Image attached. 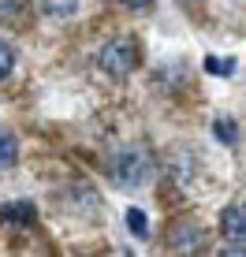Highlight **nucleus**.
<instances>
[{
  "instance_id": "f257e3e1",
  "label": "nucleus",
  "mask_w": 246,
  "mask_h": 257,
  "mask_svg": "<svg viewBox=\"0 0 246 257\" xmlns=\"http://www.w3.org/2000/svg\"><path fill=\"white\" fill-rule=\"evenodd\" d=\"M146 175H149V157H146L142 146H127L112 157V179H116V187L138 190L146 183Z\"/></svg>"
},
{
  "instance_id": "f03ea898",
  "label": "nucleus",
  "mask_w": 246,
  "mask_h": 257,
  "mask_svg": "<svg viewBox=\"0 0 246 257\" xmlns=\"http://www.w3.org/2000/svg\"><path fill=\"white\" fill-rule=\"evenodd\" d=\"M135 64H138V45H135V38H112L108 45L101 49V67L108 71V75H127Z\"/></svg>"
},
{
  "instance_id": "7ed1b4c3",
  "label": "nucleus",
  "mask_w": 246,
  "mask_h": 257,
  "mask_svg": "<svg viewBox=\"0 0 246 257\" xmlns=\"http://www.w3.org/2000/svg\"><path fill=\"white\" fill-rule=\"evenodd\" d=\"M224 235L231 242H246V205H231L224 212Z\"/></svg>"
},
{
  "instance_id": "20e7f679",
  "label": "nucleus",
  "mask_w": 246,
  "mask_h": 257,
  "mask_svg": "<svg viewBox=\"0 0 246 257\" xmlns=\"http://www.w3.org/2000/svg\"><path fill=\"white\" fill-rule=\"evenodd\" d=\"M172 250H198V227L190 224H175L172 227Z\"/></svg>"
},
{
  "instance_id": "39448f33",
  "label": "nucleus",
  "mask_w": 246,
  "mask_h": 257,
  "mask_svg": "<svg viewBox=\"0 0 246 257\" xmlns=\"http://www.w3.org/2000/svg\"><path fill=\"white\" fill-rule=\"evenodd\" d=\"M0 220H8V224H30V220H34V205H30V201L4 205V209H0Z\"/></svg>"
},
{
  "instance_id": "423d86ee",
  "label": "nucleus",
  "mask_w": 246,
  "mask_h": 257,
  "mask_svg": "<svg viewBox=\"0 0 246 257\" xmlns=\"http://www.w3.org/2000/svg\"><path fill=\"white\" fill-rule=\"evenodd\" d=\"M15 153H19V146H15V138H12V135H0V172L15 164Z\"/></svg>"
},
{
  "instance_id": "0eeeda50",
  "label": "nucleus",
  "mask_w": 246,
  "mask_h": 257,
  "mask_svg": "<svg viewBox=\"0 0 246 257\" xmlns=\"http://www.w3.org/2000/svg\"><path fill=\"white\" fill-rule=\"evenodd\" d=\"M127 227H131V231H135L138 238H146V235H149L146 212H142V209H127Z\"/></svg>"
},
{
  "instance_id": "6e6552de",
  "label": "nucleus",
  "mask_w": 246,
  "mask_h": 257,
  "mask_svg": "<svg viewBox=\"0 0 246 257\" xmlns=\"http://www.w3.org/2000/svg\"><path fill=\"white\" fill-rule=\"evenodd\" d=\"M231 67H235V60H220V56H209L205 60V71H209V75H220V78L231 75Z\"/></svg>"
},
{
  "instance_id": "1a4fd4ad",
  "label": "nucleus",
  "mask_w": 246,
  "mask_h": 257,
  "mask_svg": "<svg viewBox=\"0 0 246 257\" xmlns=\"http://www.w3.org/2000/svg\"><path fill=\"white\" fill-rule=\"evenodd\" d=\"M213 131H216V138H220V142H227V146L239 138V131H235V123H231V119H216V123H213Z\"/></svg>"
},
{
  "instance_id": "9d476101",
  "label": "nucleus",
  "mask_w": 246,
  "mask_h": 257,
  "mask_svg": "<svg viewBox=\"0 0 246 257\" xmlns=\"http://www.w3.org/2000/svg\"><path fill=\"white\" fill-rule=\"evenodd\" d=\"M49 4V12L52 15H67V12H75V0H45Z\"/></svg>"
},
{
  "instance_id": "9b49d317",
  "label": "nucleus",
  "mask_w": 246,
  "mask_h": 257,
  "mask_svg": "<svg viewBox=\"0 0 246 257\" xmlns=\"http://www.w3.org/2000/svg\"><path fill=\"white\" fill-rule=\"evenodd\" d=\"M8 71H12V49H8L4 41H0V78H4Z\"/></svg>"
},
{
  "instance_id": "f8f14e48",
  "label": "nucleus",
  "mask_w": 246,
  "mask_h": 257,
  "mask_svg": "<svg viewBox=\"0 0 246 257\" xmlns=\"http://www.w3.org/2000/svg\"><path fill=\"white\" fill-rule=\"evenodd\" d=\"M127 8H146V4H153V0H123Z\"/></svg>"
},
{
  "instance_id": "ddd939ff",
  "label": "nucleus",
  "mask_w": 246,
  "mask_h": 257,
  "mask_svg": "<svg viewBox=\"0 0 246 257\" xmlns=\"http://www.w3.org/2000/svg\"><path fill=\"white\" fill-rule=\"evenodd\" d=\"M179 4H198V0H179Z\"/></svg>"
}]
</instances>
